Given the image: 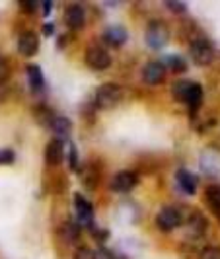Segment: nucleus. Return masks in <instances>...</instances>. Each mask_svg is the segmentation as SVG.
I'll return each mask as SVG.
<instances>
[{
	"mask_svg": "<svg viewBox=\"0 0 220 259\" xmlns=\"http://www.w3.org/2000/svg\"><path fill=\"white\" fill-rule=\"evenodd\" d=\"M171 92L175 96V100H180L182 104L189 105L191 109H197L203 102V88L201 84L191 82V80H180L171 86Z\"/></svg>",
	"mask_w": 220,
	"mask_h": 259,
	"instance_id": "1",
	"label": "nucleus"
},
{
	"mask_svg": "<svg viewBox=\"0 0 220 259\" xmlns=\"http://www.w3.org/2000/svg\"><path fill=\"white\" fill-rule=\"evenodd\" d=\"M144 39H146V45H148L150 49H162L169 41V29H168V26H166V22H162V20H152V22L146 26Z\"/></svg>",
	"mask_w": 220,
	"mask_h": 259,
	"instance_id": "2",
	"label": "nucleus"
},
{
	"mask_svg": "<svg viewBox=\"0 0 220 259\" xmlns=\"http://www.w3.org/2000/svg\"><path fill=\"white\" fill-rule=\"evenodd\" d=\"M123 98V92L117 84H102L98 90H96V107L100 109H111L115 107Z\"/></svg>",
	"mask_w": 220,
	"mask_h": 259,
	"instance_id": "3",
	"label": "nucleus"
},
{
	"mask_svg": "<svg viewBox=\"0 0 220 259\" xmlns=\"http://www.w3.org/2000/svg\"><path fill=\"white\" fill-rule=\"evenodd\" d=\"M189 53H191V59H193L195 65L199 66H207L212 63L214 59V47L210 45L208 39H195L189 47Z\"/></svg>",
	"mask_w": 220,
	"mask_h": 259,
	"instance_id": "4",
	"label": "nucleus"
},
{
	"mask_svg": "<svg viewBox=\"0 0 220 259\" xmlns=\"http://www.w3.org/2000/svg\"><path fill=\"white\" fill-rule=\"evenodd\" d=\"M182 222H183L182 212H180V208H175V207H164L158 212V217H156L158 228L164 230V232H169V230L178 228Z\"/></svg>",
	"mask_w": 220,
	"mask_h": 259,
	"instance_id": "5",
	"label": "nucleus"
},
{
	"mask_svg": "<svg viewBox=\"0 0 220 259\" xmlns=\"http://www.w3.org/2000/svg\"><path fill=\"white\" fill-rule=\"evenodd\" d=\"M86 65L90 66L92 70H105L107 66L111 65V57H109V53L105 51L104 47L92 45L86 51Z\"/></svg>",
	"mask_w": 220,
	"mask_h": 259,
	"instance_id": "6",
	"label": "nucleus"
},
{
	"mask_svg": "<svg viewBox=\"0 0 220 259\" xmlns=\"http://www.w3.org/2000/svg\"><path fill=\"white\" fill-rule=\"evenodd\" d=\"M137 183H139L137 174H135V171H129V169H125V171L115 174V178L111 180V189L117 191V193H129Z\"/></svg>",
	"mask_w": 220,
	"mask_h": 259,
	"instance_id": "7",
	"label": "nucleus"
},
{
	"mask_svg": "<svg viewBox=\"0 0 220 259\" xmlns=\"http://www.w3.org/2000/svg\"><path fill=\"white\" fill-rule=\"evenodd\" d=\"M65 22L70 29H82L86 24V12L80 4H70L65 10Z\"/></svg>",
	"mask_w": 220,
	"mask_h": 259,
	"instance_id": "8",
	"label": "nucleus"
},
{
	"mask_svg": "<svg viewBox=\"0 0 220 259\" xmlns=\"http://www.w3.org/2000/svg\"><path fill=\"white\" fill-rule=\"evenodd\" d=\"M18 51L24 57H33L39 51V37L33 31H24L18 37Z\"/></svg>",
	"mask_w": 220,
	"mask_h": 259,
	"instance_id": "9",
	"label": "nucleus"
},
{
	"mask_svg": "<svg viewBox=\"0 0 220 259\" xmlns=\"http://www.w3.org/2000/svg\"><path fill=\"white\" fill-rule=\"evenodd\" d=\"M74 207H76V214H78V221L82 226H90L92 219H94V208L88 203V199H84L80 193L74 195Z\"/></svg>",
	"mask_w": 220,
	"mask_h": 259,
	"instance_id": "10",
	"label": "nucleus"
},
{
	"mask_svg": "<svg viewBox=\"0 0 220 259\" xmlns=\"http://www.w3.org/2000/svg\"><path fill=\"white\" fill-rule=\"evenodd\" d=\"M63 158H65V144L59 139H53L45 148V162L49 166H59L63 162Z\"/></svg>",
	"mask_w": 220,
	"mask_h": 259,
	"instance_id": "11",
	"label": "nucleus"
},
{
	"mask_svg": "<svg viewBox=\"0 0 220 259\" xmlns=\"http://www.w3.org/2000/svg\"><path fill=\"white\" fill-rule=\"evenodd\" d=\"M166 76V68L162 63H148V65L143 68V78L144 82H148L150 86H156V84H160L162 80Z\"/></svg>",
	"mask_w": 220,
	"mask_h": 259,
	"instance_id": "12",
	"label": "nucleus"
},
{
	"mask_svg": "<svg viewBox=\"0 0 220 259\" xmlns=\"http://www.w3.org/2000/svg\"><path fill=\"white\" fill-rule=\"evenodd\" d=\"M129 39V33L123 26H109L104 31V41L111 47H121Z\"/></svg>",
	"mask_w": 220,
	"mask_h": 259,
	"instance_id": "13",
	"label": "nucleus"
},
{
	"mask_svg": "<svg viewBox=\"0 0 220 259\" xmlns=\"http://www.w3.org/2000/svg\"><path fill=\"white\" fill-rule=\"evenodd\" d=\"M175 182H178V185H180V189H182L183 193L193 195L197 191V176L191 174L189 169H178Z\"/></svg>",
	"mask_w": 220,
	"mask_h": 259,
	"instance_id": "14",
	"label": "nucleus"
},
{
	"mask_svg": "<svg viewBox=\"0 0 220 259\" xmlns=\"http://www.w3.org/2000/svg\"><path fill=\"white\" fill-rule=\"evenodd\" d=\"M26 72H27V80H29V86H31V90H33V92L43 90V86H45V80H43L41 66L27 65L26 66Z\"/></svg>",
	"mask_w": 220,
	"mask_h": 259,
	"instance_id": "15",
	"label": "nucleus"
},
{
	"mask_svg": "<svg viewBox=\"0 0 220 259\" xmlns=\"http://www.w3.org/2000/svg\"><path fill=\"white\" fill-rule=\"evenodd\" d=\"M49 127H51V131L59 137V141H61L63 137H66V135L72 131V123H70V119H66V117H53Z\"/></svg>",
	"mask_w": 220,
	"mask_h": 259,
	"instance_id": "16",
	"label": "nucleus"
},
{
	"mask_svg": "<svg viewBox=\"0 0 220 259\" xmlns=\"http://www.w3.org/2000/svg\"><path fill=\"white\" fill-rule=\"evenodd\" d=\"M205 197H207L208 207L212 208V212L220 219V185H208Z\"/></svg>",
	"mask_w": 220,
	"mask_h": 259,
	"instance_id": "17",
	"label": "nucleus"
},
{
	"mask_svg": "<svg viewBox=\"0 0 220 259\" xmlns=\"http://www.w3.org/2000/svg\"><path fill=\"white\" fill-rule=\"evenodd\" d=\"M164 68L168 66L169 70H173V72H185L187 70V63H185V59L180 57V55H168V57H164Z\"/></svg>",
	"mask_w": 220,
	"mask_h": 259,
	"instance_id": "18",
	"label": "nucleus"
},
{
	"mask_svg": "<svg viewBox=\"0 0 220 259\" xmlns=\"http://www.w3.org/2000/svg\"><path fill=\"white\" fill-rule=\"evenodd\" d=\"M61 236L65 238L66 242H76L78 236H80V226L74 222H65L61 226Z\"/></svg>",
	"mask_w": 220,
	"mask_h": 259,
	"instance_id": "19",
	"label": "nucleus"
},
{
	"mask_svg": "<svg viewBox=\"0 0 220 259\" xmlns=\"http://www.w3.org/2000/svg\"><path fill=\"white\" fill-rule=\"evenodd\" d=\"M207 221H205V217L199 212V210H195L193 214H191V219H189V228L195 230L197 234H203L207 230Z\"/></svg>",
	"mask_w": 220,
	"mask_h": 259,
	"instance_id": "20",
	"label": "nucleus"
},
{
	"mask_svg": "<svg viewBox=\"0 0 220 259\" xmlns=\"http://www.w3.org/2000/svg\"><path fill=\"white\" fill-rule=\"evenodd\" d=\"M14 160H16V154L12 148H0V166H10Z\"/></svg>",
	"mask_w": 220,
	"mask_h": 259,
	"instance_id": "21",
	"label": "nucleus"
},
{
	"mask_svg": "<svg viewBox=\"0 0 220 259\" xmlns=\"http://www.w3.org/2000/svg\"><path fill=\"white\" fill-rule=\"evenodd\" d=\"M8 78H10V63L4 57H0V84H4Z\"/></svg>",
	"mask_w": 220,
	"mask_h": 259,
	"instance_id": "22",
	"label": "nucleus"
},
{
	"mask_svg": "<svg viewBox=\"0 0 220 259\" xmlns=\"http://www.w3.org/2000/svg\"><path fill=\"white\" fill-rule=\"evenodd\" d=\"M199 259H220V249L218 247H205Z\"/></svg>",
	"mask_w": 220,
	"mask_h": 259,
	"instance_id": "23",
	"label": "nucleus"
},
{
	"mask_svg": "<svg viewBox=\"0 0 220 259\" xmlns=\"http://www.w3.org/2000/svg\"><path fill=\"white\" fill-rule=\"evenodd\" d=\"M74 259H96V253L90 247H78L74 251Z\"/></svg>",
	"mask_w": 220,
	"mask_h": 259,
	"instance_id": "24",
	"label": "nucleus"
},
{
	"mask_svg": "<svg viewBox=\"0 0 220 259\" xmlns=\"http://www.w3.org/2000/svg\"><path fill=\"white\" fill-rule=\"evenodd\" d=\"M166 6H168L171 12H178V14H183L185 10H187L185 2H178V0H175V2H173V0H168V2H166Z\"/></svg>",
	"mask_w": 220,
	"mask_h": 259,
	"instance_id": "25",
	"label": "nucleus"
},
{
	"mask_svg": "<svg viewBox=\"0 0 220 259\" xmlns=\"http://www.w3.org/2000/svg\"><path fill=\"white\" fill-rule=\"evenodd\" d=\"M20 8H22L24 12L31 14V12H35V10H37L39 4L37 2H20Z\"/></svg>",
	"mask_w": 220,
	"mask_h": 259,
	"instance_id": "26",
	"label": "nucleus"
},
{
	"mask_svg": "<svg viewBox=\"0 0 220 259\" xmlns=\"http://www.w3.org/2000/svg\"><path fill=\"white\" fill-rule=\"evenodd\" d=\"M78 168V154H76V148L74 144H70V169H76Z\"/></svg>",
	"mask_w": 220,
	"mask_h": 259,
	"instance_id": "27",
	"label": "nucleus"
},
{
	"mask_svg": "<svg viewBox=\"0 0 220 259\" xmlns=\"http://www.w3.org/2000/svg\"><path fill=\"white\" fill-rule=\"evenodd\" d=\"M41 8H43V14H45V16H49L53 8V2H41Z\"/></svg>",
	"mask_w": 220,
	"mask_h": 259,
	"instance_id": "28",
	"label": "nucleus"
},
{
	"mask_svg": "<svg viewBox=\"0 0 220 259\" xmlns=\"http://www.w3.org/2000/svg\"><path fill=\"white\" fill-rule=\"evenodd\" d=\"M53 31H55V26H53V24H45V26H43V33H45L47 37L53 35Z\"/></svg>",
	"mask_w": 220,
	"mask_h": 259,
	"instance_id": "29",
	"label": "nucleus"
}]
</instances>
